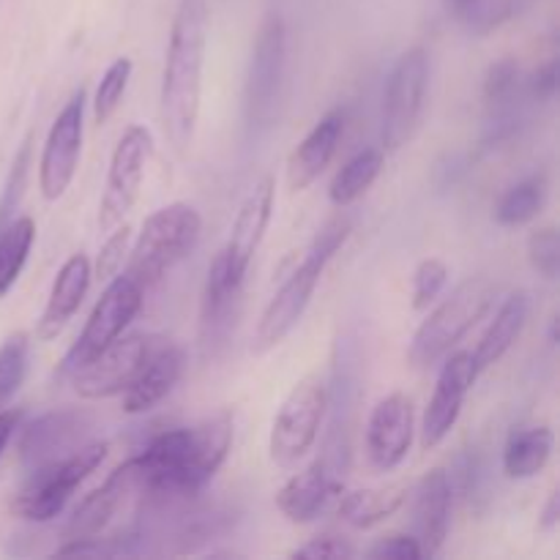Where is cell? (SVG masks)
Instances as JSON below:
<instances>
[{
  "label": "cell",
  "mask_w": 560,
  "mask_h": 560,
  "mask_svg": "<svg viewBox=\"0 0 560 560\" xmlns=\"http://www.w3.org/2000/svg\"><path fill=\"white\" fill-rule=\"evenodd\" d=\"M536 0H470L468 9L457 16L470 36H490L506 22L517 20L534 5Z\"/></svg>",
  "instance_id": "31"
},
{
  "label": "cell",
  "mask_w": 560,
  "mask_h": 560,
  "mask_svg": "<svg viewBox=\"0 0 560 560\" xmlns=\"http://www.w3.org/2000/svg\"><path fill=\"white\" fill-rule=\"evenodd\" d=\"M109 446L104 441L82 443L74 452L31 468L25 485L14 498V514L27 523H49L58 517L77 492V487L104 463Z\"/></svg>",
  "instance_id": "5"
},
{
  "label": "cell",
  "mask_w": 560,
  "mask_h": 560,
  "mask_svg": "<svg viewBox=\"0 0 560 560\" xmlns=\"http://www.w3.org/2000/svg\"><path fill=\"white\" fill-rule=\"evenodd\" d=\"M523 91L525 98H530V102H552L558 93V60L547 58L545 63H539V69H534V74L525 80Z\"/></svg>",
  "instance_id": "42"
},
{
  "label": "cell",
  "mask_w": 560,
  "mask_h": 560,
  "mask_svg": "<svg viewBox=\"0 0 560 560\" xmlns=\"http://www.w3.org/2000/svg\"><path fill=\"white\" fill-rule=\"evenodd\" d=\"M560 523V492L552 490V495L547 498V506L541 512V530H556Z\"/></svg>",
  "instance_id": "45"
},
{
  "label": "cell",
  "mask_w": 560,
  "mask_h": 560,
  "mask_svg": "<svg viewBox=\"0 0 560 560\" xmlns=\"http://www.w3.org/2000/svg\"><path fill=\"white\" fill-rule=\"evenodd\" d=\"M328 410V386L320 375L301 377L284 397L271 424L268 452L279 468H295L312 452Z\"/></svg>",
  "instance_id": "7"
},
{
  "label": "cell",
  "mask_w": 560,
  "mask_h": 560,
  "mask_svg": "<svg viewBox=\"0 0 560 560\" xmlns=\"http://www.w3.org/2000/svg\"><path fill=\"white\" fill-rule=\"evenodd\" d=\"M413 399L399 392L383 397L372 408L370 421H366V457H370L372 468L383 470V474L399 468L413 446Z\"/></svg>",
  "instance_id": "15"
},
{
  "label": "cell",
  "mask_w": 560,
  "mask_h": 560,
  "mask_svg": "<svg viewBox=\"0 0 560 560\" xmlns=\"http://www.w3.org/2000/svg\"><path fill=\"white\" fill-rule=\"evenodd\" d=\"M20 421H22V410H5V408L0 410V454L5 452L9 441L14 438Z\"/></svg>",
  "instance_id": "44"
},
{
  "label": "cell",
  "mask_w": 560,
  "mask_h": 560,
  "mask_svg": "<svg viewBox=\"0 0 560 560\" xmlns=\"http://www.w3.org/2000/svg\"><path fill=\"white\" fill-rule=\"evenodd\" d=\"M355 556H359V550L350 545V539H345V536L339 534H320L290 552V558H306V560H320V558L339 560V558H355Z\"/></svg>",
  "instance_id": "40"
},
{
  "label": "cell",
  "mask_w": 560,
  "mask_h": 560,
  "mask_svg": "<svg viewBox=\"0 0 560 560\" xmlns=\"http://www.w3.org/2000/svg\"><path fill=\"white\" fill-rule=\"evenodd\" d=\"M427 80H430V55L424 47H413L394 63L383 93L381 142L383 151H399L408 145L424 109Z\"/></svg>",
  "instance_id": "9"
},
{
  "label": "cell",
  "mask_w": 560,
  "mask_h": 560,
  "mask_svg": "<svg viewBox=\"0 0 560 560\" xmlns=\"http://www.w3.org/2000/svg\"><path fill=\"white\" fill-rule=\"evenodd\" d=\"M408 501V485H386L355 490L339 501L337 514L355 530H370L392 520Z\"/></svg>",
  "instance_id": "25"
},
{
  "label": "cell",
  "mask_w": 560,
  "mask_h": 560,
  "mask_svg": "<svg viewBox=\"0 0 560 560\" xmlns=\"http://www.w3.org/2000/svg\"><path fill=\"white\" fill-rule=\"evenodd\" d=\"M345 124L348 115L345 109H331L323 115L315 124V129L304 137L299 148L290 153L288 162V186L293 191H304L306 186L315 184L323 175V170L331 164L334 153H337L339 140L345 135Z\"/></svg>",
  "instance_id": "23"
},
{
  "label": "cell",
  "mask_w": 560,
  "mask_h": 560,
  "mask_svg": "<svg viewBox=\"0 0 560 560\" xmlns=\"http://www.w3.org/2000/svg\"><path fill=\"white\" fill-rule=\"evenodd\" d=\"M238 295L241 284H235L233 279L228 277L222 257L217 255V260L208 268L206 293H202V345H213L219 342V339H224L230 323H233V310L235 304H238Z\"/></svg>",
  "instance_id": "27"
},
{
  "label": "cell",
  "mask_w": 560,
  "mask_h": 560,
  "mask_svg": "<svg viewBox=\"0 0 560 560\" xmlns=\"http://www.w3.org/2000/svg\"><path fill=\"white\" fill-rule=\"evenodd\" d=\"M528 312L530 299L525 290H517V293H512L503 301L501 310L495 312L492 323L487 326V331L481 334L476 350L470 353L476 375H481V372H487L490 366H495L498 361L514 348V342H517L520 334H523L525 320H528Z\"/></svg>",
  "instance_id": "24"
},
{
  "label": "cell",
  "mask_w": 560,
  "mask_h": 560,
  "mask_svg": "<svg viewBox=\"0 0 560 560\" xmlns=\"http://www.w3.org/2000/svg\"><path fill=\"white\" fill-rule=\"evenodd\" d=\"M547 191H550V184H547L545 173H534L517 180L495 202V222L503 228H520V224L534 222L545 208Z\"/></svg>",
  "instance_id": "29"
},
{
  "label": "cell",
  "mask_w": 560,
  "mask_h": 560,
  "mask_svg": "<svg viewBox=\"0 0 560 560\" xmlns=\"http://www.w3.org/2000/svg\"><path fill=\"white\" fill-rule=\"evenodd\" d=\"M465 170H468V159L463 153H443L435 162V167H432V186L441 195L443 191H452L463 180Z\"/></svg>",
  "instance_id": "43"
},
{
  "label": "cell",
  "mask_w": 560,
  "mask_h": 560,
  "mask_svg": "<svg viewBox=\"0 0 560 560\" xmlns=\"http://www.w3.org/2000/svg\"><path fill=\"white\" fill-rule=\"evenodd\" d=\"M454 485L443 468H432L413 495V536L424 558L441 556L452 528Z\"/></svg>",
  "instance_id": "18"
},
{
  "label": "cell",
  "mask_w": 560,
  "mask_h": 560,
  "mask_svg": "<svg viewBox=\"0 0 560 560\" xmlns=\"http://www.w3.org/2000/svg\"><path fill=\"white\" fill-rule=\"evenodd\" d=\"M91 430V416L82 410H52L44 413L42 419L33 421L20 441V457L27 468L58 459L63 454L74 452L82 446V435Z\"/></svg>",
  "instance_id": "19"
},
{
  "label": "cell",
  "mask_w": 560,
  "mask_h": 560,
  "mask_svg": "<svg viewBox=\"0 0 560 560\" xmlns=\"http://www.w3.org/2000/svg\"><path fill=\"white\" fill-rule=\"evenodd\" d=\"M36 241V222L31 217H16L0 230V295L9 293L25 268L27 255Z\"/></svg>",
  "instance_id": "30"
},
{
  "label": "cell",
  "mask_w": 560,
  "mask_h": 560,
  "mask_svg": "<svg viewBox=\"0 0 560 560\" xmlns=\"http://www.w3.org/2000/svg\"><path fill=\"white\" fill-rule=\"evenodd\" d=\"M448 282V268L446 262L438 260V257H427L416 266L413 271V310L424 312L430 310L438 301V295L443 293Z\"/></svg>",
  "instance_id": "36"
},
{
  "label": "cell",
  "mask_w": 560,
  "mask_h": 560,
  "mask_svg": "<svg viewBox=\"0 0 560 560\" xmlns=\"http://www.w3.org/2000/svg\"><path fill=\"white\" fill-rule=\"evenodd\" d=\"M443 3H446V9H448V14L454 16V20H457L459 14H463L465 9H468V3L470 0H443Z\"/></svg>",
  "instance_id": "46"
},
{
  "label": "cell",
  "mask_w": 560,
  "mask_h": 560,
  "mask_svg": "<svg viewBox=\"0 0 560 560\" xmlns=\"http://www.w3.org/2000/svg\"><path fill=\"white\" fill-rule=\"evenodd\" d=\"M88 288H91V260L82 252H77L63 262V268L55 277L52 290L47 295V306L38 317L36 337L42 342H52V339L60 337V331L69 326V320L85 301Z\"/></svg>",
  "instance_id": "22"
},
{
  "label": "cell",
  "mask_w": 560,
  "mask_h": 560,
  "mask_svg": "<svg viewBox=\"0 0 560 560\" xmlns=\"http://www.w3.org/2000/svg\"><path fill=\"white\" fill-rule=\"evenodd\" d=\"M27 170H31V137L22 142L20 153L14 156V164H11L9 180H5L3 197H0V230L5 228L11 217H14L16 206H20L22 195H25L27 184Z\"/></svg>",
  "instance_id": "38"
},
{
  "label": "cell",
  "mask_w": 560,
  "mask_h": 560,
  "mask_svg": "<svg viewBox=\"0 0 560 560\" xmlns=\"http://www.w3.org/2000/svg\"><path fill=\"white\" fill-rule=\"evenodd\" d=\"M233 413L219 410L200 424L153 438L145 452L135 457L142 495L170 501L206 490L233 448Z\"/></svg>",
  "instance_id": "1"
},
{
  "label": "cell",
  "mask_w": 560,
  "mask_h": 560,
  "mask_svg": "<svg viewBox=\"0 0 560 560\" xmlns=\"http://www.w3.org/2000/svg\"><path fill=\"white\" fill-rule=\"evenodd\" d=\"M131 69H135V63L129 58H118L104 71L102 82L96 88V96H93V124L96 126L109 124V118L118 113L120 102L126 96V88H129Z\"/></svg>",
  "instance_id": "32"
},
{
  "label": "cell",
  "mask_w": 560,
  "mask_h": 560,
  "mask_svg": "<svg viewBox=\"0 0 560 560\" xmlns=\"http://www.w3.org/2000/svg\"><path fill=\"white\" fill-rule=\"evenodd\" d=\"M129 244L131 228L120 222L118 228H113L109 238L102 244V252H98L96 257V268H91V277H96L98 282H109L115 273H120L126 255H129Z\"/></svg>",
  "instance_id": "37"
},
{
  "label": "cell",
  "mask_w": 560,
  "mask_h": 560,
  "mask_svg": "<svg viewBox=\"0 0 560 560\" xmlns=\"http://www.w3.org/2000/svg\"><path fill=\"white\" fill-rule=\"evenodd\" d=\"M153 153V135L148 126L135 124L120 135L107 170L102 202H98V230L109 233L126 219L140 197L142 178H145L148 159Z\"/></svg>",
  "instance_id": "10"
},
{
  "label": "cell",
  "mask_w": 560,
  "mask_h": 560,
  "mask_svg": "<svg viewBox=\"0 0 560 560\" xmlns=\"http://www.w3.org/2000/svg\"><path fill=\"white\" fill-rule=\"evenodd\" d=\"M525 98L523 91V71H520L517 58H501L487 69L485 74V102L487 107L517 102Z\"/></svg>",
  "instance_id": "34"
},
{
  "label": "cell",
  "mask_w": 560,
  "mask_h": 560,
  "mask_svg": "<svg viewBox=\"0 0 560 560\" xmlns=\"http://www.w3.org/2000/svg\"><path fill=\"white\" fill-rule=\"evenodd\" d=\"M383 162H386V151L383 148H364V151L355 153L334 175L331 186H328V200L337 208L353 206L375 184L383 170Z\"/></svg>",
  "instance_id": "28"
},
{
  "label": "cell",
  "mask_w": 560,
  "mask_h": 560,
  "mask_svg": "<svg viewBox=\"0 0 560 560\" xmlns=\"http://www.w3.org/2000/svg\"><path fill=\"white\" fill-rule=\"evenodd\" d=\"M180 375H184V350L173 342L159 339L153 353L137 372L131 386L124 392V410L131 416L148 413L156 408L175 386H178Z\"/></svg>",
  "instance_id": "21"
},
{
  "label": "cell",
  "mask_w": 560,
  "mask_h": 560,
  "mask_svg": "<svg viewBox=\"0 0 560 560\" xmlns=\"http://www.w3.org/2000/svg\"><path fill=\"white\" fill-rule=\"evenodd\" d=\"M142 293L145 290L129 273H115L109 279L102 299L96 301L91 317H88L85 328H82V334L69 348L63 364H60V377L74 375L77 370H82L88 361L96 359L107 345H113L129 328L137 312L142 310Z\"/></svg>",
  "instance_id": "8"
},
{
  "label": "cell",
  "mask_w": 560,
  "mask_h": 560,
  "mask_svg": "<svg viewBox=\"0 0 560 560\" xmlns=\"http://www.w3.org/2000/svg\"><path fill=\"white\" fill-rule=\"evenodd\" d=\"M131 492H140L135 457L120 463L118 468L104 479V485H98L96 490H91L80 503H77V509L71 512L69 523H66L63 528V539H93V536L102 534Z\"/></svg>",
  "instance_id": "17"
},
{
  "label": "cell",
  "mask_w": 560,
  "mask_h": 560,
  "mask_svg": "<svg viewBox=\"0 0 560 560\" xmlns=\"http://www.w3.org/2000/svg\"><path fill=\"white\" fill-rule=\"evenodd\" d=\"M552 446H556V435L547 424L517 427L503 448V474L514 481L534 479L550 463Z\"/></svg>",
  "instance_id": "26"
},
{
  "label": "cell",
  "mask_w": 560,
  "mask_h": 560,
  "mask_svg": "<svg viewBox=\"0 0 560 560\" xmlns=\"http://www.w3.org/2000/svg\"><path fill=\"white\" fill-rule=\"evenodd\" d=\"M350 230H353V222H350L348 213H337L334 219H328L320 230H317L315 241L310 244L312 255H317L320 260L331 262V257L342 249V244L348 241Z\"/></svg>",
  "instance_id": "39"
},
{
  "label": "cell",
  "mask_w": 560,
  "mask_h": 560,
  "mask_svg": "<svg viewBox=\"0 0 560 560\" xmlns=\"http://www.w3.org/2000/svg\"><path fill=\"white\" fill-rule=\"evenodd\" d=\"M528 260L534 271L547 282H556L560 273V235L558 228H536L528 238Z\"/></svg>",
  "instance_id": "35"
},
{
  "label": "cell",
  "mask_w": 560,
  "mask_h": 560,
  "mask_svg": "<svg viewBox=\"0 0 560 560\" xmlns=\"http://www.w3.org/2000/svg\"><path fill=\"white\" fill-rule=\"evenodd\" d=\"M550 342L552 345L558 342V317H552V323H550Z\"/></svg>",
  "instance_id": "47"
},
{
  "label": "cell",
  "mask_w": 560,
  "mask_h": 560,
  "mask_svg": "<svg viewBox=\"0 0 560 560\" xmlns=\"http://www.w3.org/2000/svg\"><path fill=\"white\" fill-rule=\"evenodd\" d=\"M85 85L77 88L49 126L42 159H38V189L44 200L55 202L66 195L80 164L82 131H85Z\"/></svg>",
  "instance_id": "11"
},
{
  "label": "cell",
  "mask_w": 560,
  "mask_h": 560,
  "mask_svg": "<svg viewBox=\"0 0 560 560\" xmlns=\"http://www.w3.org/2000/svg\"><path fill=\"white\" fill-rule=\"evenodd\" d=\"M288 60V27L279 14H266L252 44L249 69L244 82V118L252 131H266L279 109Z\"/></svg>",
  "instance_id": "6"
},
{
  "label": "cell",
  "mask_w": 560,
  "mask_h": 560,
  "mask_svg": "<svg viewBox=\"0 0 560 560\" xmlns=\"http://www.w3.org/2000/svg\"><path fill=\"white\" fill-rule=\"evenodd\" d=\"M498 284L487 277L468 279L459 284L441 306L427 315V320L416 328L410 339L408 361L413 370H430L441 359L457 348L459 339L490 312L495 304Z\"/></svg>",
  "instance_id": "4"
},
{
  "label": "cell",
  "mask_w": 560,
  "mask_h": 560,
  "mask_svg": "<svg viewBox=\"0 0 560 560\" xmlns=\"http://www.w3.org/2000/svg\"><path fill=\"white\" fill-rule=\"evenodd\" d=\"M27 348H31V342H27L25 331L11 334V337H5V342L0 345V410L14 399L22 381H25Z\"/></svg>",
  "instance_id": "33"
},
{
  "label": "cell",
  "mask_w": 560,
  "mask_h": 560,
  "mask_svg": "<svg viewBox=\"0 0 560 560\" xmlns=\"http://www.w3.org/2000/svg\"><path fill=\"white\" fill-rule=\"evenodd\" d=\"M202 217L191 202H170L142 222L140 235L129 252V273L142 290L173 271L197 246Z\"/></svg>",
  "instance_id": "3"
},
{
  "label": "cell",
  "mask_w": 560,
  "mask_h": 560,
  "mask_svg": "<svg viewBox=\"0 0 560 560\" xmlns=\"http://www.w3.org/2000/svg\"><path fill=\"white\" fill-rule=\"evenodd\" d=\"M366 558H375V560H419L424 558L421 556V547L416 541V536L408 534H388L383 539H377L370 550L364 552Z\"/></svg>",
  "instance_id": "41"
},
{
  "label": "cell",
  "mask_w": 560,
  "mask_h": 560,
  "mask_svg": "<svg viewBox=\"0 0 560 560\" xmlns=\"http://www.w3.org/2000/svg\"><path fill=\"white\" fill-rule=\"evenodd\" d=\"M339 490L342 485H339L337 474L328 468L326 459H317L310 468L284 481L282 490L277 492V506L290 523H315L326 512L328 503L339 495Z\"/></svg>",
  "instance_id": "20"
},
{
  "label": "cell",
  "mask_w": 560,
  "mask_h": 560,
  "mask_svg": "<svg viewBox=\"0 0 560 560\" xmlns=\"http://www.w3.org/2000/svg\"><path fill=\"white\" fill-rule=\"evenodd\" d=\"M328 262L320 260L317 255H312L306 249L304 260L288 273V279L282 282V288L273 293V299L268 301V306L262 310L260 320L255 328V353H266V350L277 348L295 326L304 317L306 306H310L312 295H315L317 284H320L323 271H326Z\"/></svg>",
  "instance_id": "12"
},
{
  "label": "cell",
  "mask_w": 560,
  "mask_h": 560,
  "mask_svg": "<svg viewBox=\"0 0 560 560\" xmlns=\"http://www.w3.org/2000/svg\"><path fill=\"white\" fill-rule=\"evenodd\" d=\"M273 195H277V184H273L271 175H266V178H260L252 186L249 195L241 202L238 213H235L228 246L219 252L228 277L235 284H241V288H244V279L249 273L252 260H255L257 249H260L262 238H266L268 224H271Z\"/></svg>",
  "instance_id": "14"
},
{
  "label": "cell",
  "mask_w": 560,
  "mask_h": 560,
  "mask_svg": "<svg viewBox=\"0 0 560 560\" xmlns=\"http://www.w3.org/2000/svg\"><path fill=\"white\" fill-rule=\"evenodd\" d=\"M476 377L479 375L474 372V361H470L468 350H459V353L448 355L446 364L441 366L435 392H432V399L427 402L424 410V419H421V446L427 452L441 446L448 438V432L454 430L459 413H463L465 397H468Z\"/></svg>",
  "instance_id": "16"
},
{
  "label": "cell",
  "mask_w": 560,
  "mask_h": 560,
  "mask_svg": "<svg viewBox=\"0 0 560 560\" xmlns=\"http://www.w3.org/2000/svg\"><path fill=\"white\" fill-rule=\"evenodd\" d=\"M156 345L159 337H148V334H129L124 339L118 337L96 359L74 372L77 394L82 399H109L124 394Z\"/></svg>",
  "instance_id": "13"
},
{
  "label": "cell",
  "mask_w": 560,
  "mask_h": 560,
  "mask_svg": "<svg viewBox=\"0 0 560 560\" xmlns=\"http://www.w3.org/2000/svg\"><path fill=\"white\" fill-rule=\"evenodd\" d=\"M208 47V0H180L170 31L159 115L170 145L184 156L195 142Z\"/></svg>",
  "instance_id": "2"
}]
</instances>
